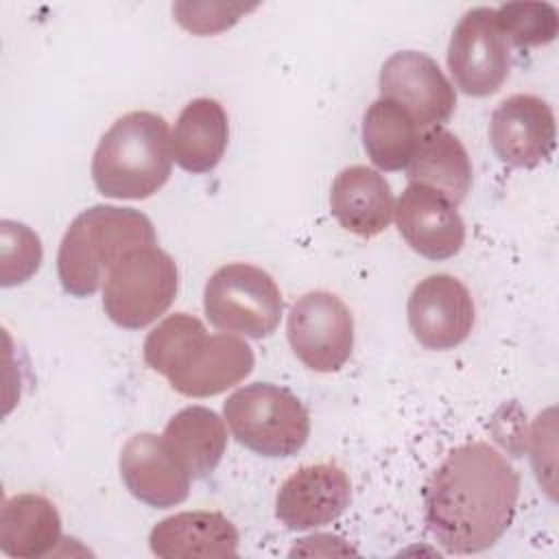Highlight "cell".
Masks as SVG:
<instances>
[{"instance_id":"obj_2","label":"cell","mask_w":559,"mask_h":559,"mask_svg":"<svg viewBox=\"0 0 559 559\" xmlns=\"http://www.w3.org/2000/svg\"><path fill=\"white\" fill-rule=\"evenodd\" d=\"M144 362L186 397L218 395L242 382L253 369L251 347L231 334H207L205 325L175 312L144 338Z\"/></svg>"},{"instance_id":"obj_3","label":"cell","mask_w":559,"mask_h":559,"mask_svg":"<svg viewBox=\"0 0 559 559\" xmlns=\"http://www.w3.org/2000/svg\"><path fill=\"white\" fill-rule=\"evenodd\" d=\"M173 135L153 111L120 116L100 138L92 157L96 190L109 199H148L170 177Z\"/></svg>"},{"instance_id":"obj_14","label":"cell","mask_w":559,"mask_h":559,"mask_svg":"<svg viewBox=\"0 0 559 559\" xmlns=\"http://www.w3.org/2000/svg\"><path fill=\"white\" fill-rule=\"evenodd\" d=\"M395 225L406 245L428 260H448L465 242V225L456 205L421 183H408L397 199Z\"/></svg>"},{"instance_id":"obj_19","label":"cell","mask_w":559,"mask_h":559,"mask_svg":"<svg viewBox=\"0 0 559 559\" xmlns=\"http://www.w3.org/2000/svg\"><path fill=\"white\" fill-rule=\"evenodd\" d=\"M411 183L428 186L459 205L472 188V162L461 140L443 127L424 131L406 166Z\"/></svg>"},{"instance_id":"obj_15","label":"cell","mask_w":559,"mask_h":559,"mask_svg":"<svg viewBox=\"0 0 559 559\" xmlns=\"http://www.w3.org/2000/svg\"><path fill=\"white\" fill-rule=\"evenodd\" d=\"M120 478L140 502L168 509L190 493V474L168 450L164 437L153 432L133 435L120 450Z\"/></svg>"},{"instance_id":"obj_23","label":"cell","mask_w":559,"mask_h":559,"mask_svg":"<svg viewBox=\"0 0 559 559\" xmlns=\"http://www.w3.org/2000/svg\"><path fill=\"white\" fill-rule=\"evenodd\" d=\"M507 41L518 48L546 46L559 33V13L548 2H509L496 9Z\"/></svg>"},{"instance_id":"obj_11","label":"cell","mask_w":559,"mask_h":559,"mask_svg":"<svg viewBox=\"0 0 559 559\" xmlns=\"http://www.w3.org/2000/svg\"><path fill=\"white\" fill-rule=\"evenodd\" d=\"M408 325L426 349H452L474 328V301L469 290L448 273L421 280L408 297Z\"/></svg>"},{"instance_id":"obj_25","label":"cell","mask_w":559,"mask_h":559,"mask_svg":"<svg viewBox=\"0 0 559 559\" xmlns=\"http://www.w3.org/2000/svg\"><path fill=\"white\" fill-rule=\"evenodd\" d=\"M255 4H223V2H175V20L194 35H214L234 26L245 13L253 11Z\"/></svg>"},{"instance_id":"obj_18","label":"cell","mask_w":559,"mask_h":559,"mask_svg":"<svg viewBox=\"0 0 559 559\" xmlns=\"http://www.w3.org/2000/svg\"><path fill=\"white\" fill-rule=\"evenodd\" d=\"M229 124L223 105L214 98L190 100L173 131V159L192 175L210 173L225 155Z\"/></svg>"},{"instance_id":"obj_20","label":"cell","mask_w":559,"mask_h":559,"mask_svg":"<svg viewBox=\"0 0 559 559\" xmlns=\"http://www.w3.org/2000/svg\"><path fill=\"white\" fill-rule=\"evenodd\" d=\"M61 542L57 507L39 493H17L0 511V548L9 557L37 559Z\"/></svg>"},{"instance_id":"obj_21","label":"cell","mask_w":559,"mask_h":559,"mask_svg":"<svg viewBox=\"0 0 559 559\" xmlns=\"http://www.w3.org/2000/svg\"><path fill=\"white\" fill-rule=\"evenodd\" d=\"M162 437L190 478L210 476L227 448L225 421L205 406H186L175 413Z\"/></svg>"},{"instance_id":"obj_8","label":"cell","mask_w":559,"mask_h":559,"mask_svg":"<svg viewBox=\"0 0 559 559\" xmlns=\"http://www.w3.org/2000/svg\"><path fill=\"white\" fill-rule=\"evenodd\" d=\"M448 68L456 87L467 96H491L504 85L511 55L496 9L474 7L463 13L450 37Z\"/></svg>"},{"instance_id":"obj_4","label":"cell","mask_w":559,"mask_h":559,"mask_svg":"<svg viewBox=\"0 0 559 559\" xmlns=\"http://www.w3.org/2000/svg\"><path fill=\"white\" fill-rule=\"evenodd\" d=\"M157 245L153 223L133 207L92 205L66 229L57 273L61 288L72 297H90L98 290L103 273L131 249Z\"/></svg>"},{"instance_id":"obj_7","label":"cell","mask_w":559,"mask_h":559,"mask_svg":"<svg viewBox=\"0 0 559 559\" xmlns=\"http://www.w3.org/2000/svg\"><path fill=\"white\" fill-rule=\"evenodd\" d=\"M203 308L216 330L266 338L280 325L284 299L266 271L253 264L231 262L210 275Z\"/></svg>"},{"instance_id":"obj_12","label":"cell","mask_w":559,"mask_h":559,"mask_svg":"<svg viewBox=\"0 0 559 559\" xmlns=\"http://www.w3.org/2000/svg\"><path fill=\"white\" fill-rule=\"evenodd\" d=\"M489 140L500 162L535 168L555 151L557 129L550 105L533 94H513L491 114Z\"/></svg>"},{"instance_id":"obj_9","label":"cell","mask_w":559,"mask_h":559,"mask_svg":"<svg viewBox=\"0 0 559 559\" xmlns=\"http://www.w3.org/2000/svg\"><path fill=\"white\" fill-rule=\"evenodd\" d=\"M293 354L312 371H338L354 349V317L349 308L328 290L301 295L286 323Z\"/></svg>"},{"instance_id":"obj_22","label":"cell","mask_w":559,"mask_h":559,"mask_svg":"<svg viewBox=\"0 0 559 559\" xmlns=\"http://www.w3.org/2000/svg\"><path fill=\"white\" fill-rule=\"evenodd\" d=\"M419 138V127L411 114L393 100L378 98L362 116V144L380 170L406 168Z\"/></svg>"},{"instance_id":"obj_5","label":"cell","mask_w":559,"mask_h":559,"mask_svg":"<svg viewBox=\"0 0 559 559\" xmlns=\"http://www.w3.org/2000/svg\"><path fill=\"white\" fill-rule=\"evenodd\" d=\"M223 415L240 445L269 459L295 456L310 435V415L301 400L269 382L234 391L223 404Z\"/></svg>"},{"instance_id":"obj_13","label":"cell","mask_w":559,"mask_h":559,"mask_svg":"<svg viewBox=\"0 0 559 559\" xmlns=\"http://www.w3.org/2000/svg\"><path fill=\"white\" fill-rule=\"evenodd\" d=\"M352 502V483L334 463L304 465L280 487L275 513L290 531H310L334 522Z\"/></svg>"},{"instance_id":"obj_10","label":"cell","mask_w":559,"mask_h":559,"mask_svg":"<svg viewBox=\"0 0 559 559\" xmlns=\"http://www.w3.org/2000/svg\"><path fill=\"white\" fill-rule=\"evenodd\" d=\"M380 94L404 107L424 131L441 127L456 107L454 85L432 57L419 50L393 52L380 68Z\"/></svg>"},{"instance_id":"obj_17","label":"cell","mask_w":559,"mask_h":559,"mask_svg":"<svg viewBox=\"0 0 559 559\" xmlns=\"http://www.w3.org/2000/svg\"><path fill=\"white\" fill-rule=\"evenodd\" d=\"M151 552L166 559L234 557L238 531L218 511H181L159 520L148 535Z\"/></svg>"},{"instance_id":"obj_24","label":"cell","mask_w":559,"mask_h":559,"mask_svg":"<svg viewBox=\"0 0 559 559\" xmlns=\"http://www.w3.org/2000/svg\"><path fill=\"white\" fill-rule=\"evenodd\" d=\"M44 258L39 236L17 221H0V284L17 286L31 280Z\"/></svg>"},{"instance_id":"obj_6","label":"cell","mask_w":559,"mask_h":559,"mask_svg":"<svg viewBox=\"0 0 559 559\" xmlns=\"http://www.w3.org/2000/svg\"><path fill=\"white\" fill-rule=\"evenodd\" d=\"M179 273L175 260L157 245L124 253L105 275L103 308L120 328L140 330L159 319L175 301Z\"/></svg>"},{"instance_id":"obj_16","label":"cell","mask_w":559,"mask_h":559,"mask_svg":"<svg viewBox=\"0 0 559 559\" xmlns=\"http://www.w3.org/2000/svg\"><path fill=\"white\" fill-rule=\"evenodd\" d=\"M330 212L343 229L360 238H373L389 227L395 212V197L384 175L354 164L334 177Z\"/></svg>"},{"instance_id":"obj_1","label":"cell","mask_w":559,"mask_h":559,"mask_svg":"<svg viewBox=\"0 0 559 559\" xmlns=\"http://www.w3.org/2000/svg\"><path fill=\"white\" fill-rule=\"evenodd\" d=\"M518 498L520 476L504 454L485 441L463 443L426 485V526L448 552H483L511 526Z\"/></svg>"}]
</instances>
